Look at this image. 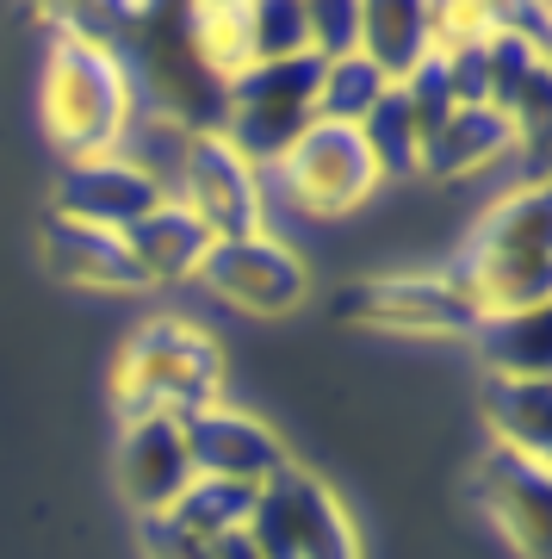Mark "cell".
<instances>
[{
    "instance_id": "6da1fadb",
    "label": "cell",
    "mask_w": 552,
    "mask_h": 559,
    "mask_svg": "<svg viewBox=\"0 0 552 559\" xmlns=\"http://www.w3.org/2000/svg\"><path fill=\"white\" fill-rule=\"evenodd\" d=\"M478 305V318L552 305V200L540 180L515 187L478 218L466 255L447 267Z\"/></svg>"
},
{
    "instance_id": "7a4b0ae2",
    "label": "cell",
    "mask_w": 552,
    "mask_h": 559,
    "mask_svg": "<svg viewBox=\"0 0 552 559\" xmlns=\"http://www.w3.org/2000/svg\"><path fill=\"white\" fill-rule=\"evenodd\" d=\"M137 106V81H131L119 50L62 32L50 50V69H44V124H50L62 156H112Z\"/></svg>"
},
{
    "instance_id": "3957f363",
    "label": "cell",
    "mask_w": 552,
    "mask_h": 559,
    "mask_svg": "<svg viewBox=\"0 0 552 559\" xmlns=\"http://www.w3.org/2000/svg\"><path fill=\"white\" fill-rule=\"evenodd\" d=\"M224 392L217 342L187 318H149L119 355V411L124 417H193Z\"/></svg>"
},
{
    "instance_id": "277c9868",
    "label": "cell",
    "mask_w": 552,
    "mask_h": 559,
    "mask_svg": "<svg viewBox=\"0 0 552 559\" xmlns=\"http://www.w3.org/2000/svg\"><path fill=\"white\" fill-rule=\"evenodd\" d=\"M316 81H323L316 57H292V62H267V69L230 75L224 81L217 138L230 143L249 168L274 175V162L316 124Z\"/></svg>"
},
{
    "instance_id": "5b68a950",
    "label": "cell",
    "mask_w": 552,
    "mask_h": 559,
    "mask_svg": "<svg viewBox=\"0 0 552 559\" xmlns=\"http://www.w3.org/2000/svg\"><path fill=\"white\" fill-rule=\"evenodd\" d=\"M199 286H205L217 305L242 311V318H286V311H298L304 293H311V267L298 261L292 242H279L274 230L261 224L249 237L212 242V255L199 267Z\"/></svg>"
},
{
    "instance_id": "8992f818",
    "label": "cell",
    "mask_w": 552,
    "mask_h": 559,
    "mask_svg": "<svg viewBox=\"0 0 552 559\" xmlns=\"http://www.w3.org/2000/svg\"><path fill=\"white\" fill-rule=\"evenodd\" d=\"M274 180L292 193L298 212H311V218H341V212H355V205L373 200V187H379L360 138L341 131V124H311L274 162Z\"/></svg>"
},
{
    "instance_id": "52a82bcc",
    "label": "cell",
    "mask_w": 552,
    "mask_h": 559,
    "mask_svg": "<svg viewBox=\"0 0 552 559\" xmlns=\"http://www.w3.org/2000/svg\"><path fill=\"white\" fill-rule=\"evenodd\" d=\"M175 205H187V212L212 230V242L249 237V230H261V218H267V175L249 168L217 131H199L193 156L180 168Z\"/></svg>"
},
{
    "instance_id": "ba28073f",
    "label": "cell",
    "mask_w": 552,
    "mask_h": 559,
    "mask_svg": "<svg viewBox=\"0 0 552 559\" xmlns=\"http://www.w3.org/2000/svg\"><path fill=\"white\" fill-rule=\"evenodd\" d=\"M180 436H187V454H193V473L199 479H224V485H274L292 454H286V441L267 429L261 417L237 411V404H205L193 417H180Z\"/></svg>"
},
{
    "instance_id": "9c48e42d",
    "label": "cell",
    "mask_w": 552,
    "mask_h": 559,
    "mask_svg": "<svg viewBox=\"0 0 552 559\" xmlns=\"http://www.w3.org/2000/svg\"><path fill=\"white\" fill-rule=\"evenodd\" d=\"M472 498L521 559L552 554V466L547 460L484 448V460L472 466Z\"/></svg>"
},
{
    "instance_id": "30bf717a",
    "label": "cell",
    "mask_w": 552,
    "mask_h": 559,
    "mask_svg": "<svg viewBox=\"0 0 552 559\" xmlns=\"http://www.w3.org/2000/svg\"><path fill=\"white\" fill-rule=\"evenodd\" d=\"M348 318L373 323L385 336H472L478 305L454 274H392L367 280L348 299Z\"/></svg>"
},
{
    "instance_id": "8fae6325",
    "label": "cell",
    "mask_w": 552,
    "mask_h": 559,
    "mask_svg": "<svg viewBox=\"0 0 552 559\" xmlns=\"http://www.w3.org/2000/svg\"><path fill=\"white\" fill-rule=\"evenodd\" d=\"M193 454L180 436V417H124L119 436V485L137 516H168L187 485H193Z\"/></svg>"
},
{
    "instance_id": "7c38bea8",
    "label": "cell",
    "mask_w": 552,
    "mask_h": 559,
    "mask_svg": "<svg viewBox=\"0 0 552 559\" xmlns=\"http://www.w3.org/2000/svg\"><path fill=\"white\" fill-rule=\"evenodd\" d=\"M161 205V193L137 168H124L119 156H81L62 168V187H57V218L69 224H87V230H112L124 237L137 218H149Z\"/></svg>"
},
{
    "instance_id": "4fadbf2b",
    "label": "cell",
    "mask_w": 552,
    "mask_h": 559,
    "mask_svg": "<svg viewBox=\"0 0 552 559\" xmlns=\"http://www.w3.org/2000/svg\"><path fill=\"white\" fill-rule=\"evenodd\" d=\"M44 267L62 286H87V293H143V274H137V261H131V249H124V237L69 224L57 212L44 224Z\"/></svg>"
},
{
    "instance_id": "5bb4252c",
    "label": "cell",
    "mask_w": 552,
    "mask_h": 559,
    "mask_svg": "<svg viewBox=\"0 0 552 559\" xmlns=\"http://www.w3.org/2000/svg\"><path fill=\"white\" fill-rule=\"evenodd\" d=\"M124 249L137 261L143 286H187V280H199V267L212 255V230L187 205L161 200L149 218H137L124 230Z\"/></svg>"
},
{
    "instance_id": "9a60e30c",
    "label": "cell",
    "mask_w": 552,
    "mask_h": 559,
    "mask_svg": "<svg viewBox=\"0 0 552 559\" xmlns=\"http://www.w3.org/2000/svg\"><path fill=\"white\" fill-rule=\"evenodd\" d=\"M434 44H441V13L422 0H367L360 7V57L392 87L434 57Z\"/></svg>"
},
{
    "instance_id": "2e32d148",
    "label": "cell",
    "mask_w": 552,
    "mask_h": 559,
    "mask_svg": "<svg viewBox=\"0 0 552 559\" xmlns=\"http://www.w3.org/2000/svg\"><path fill=\"white\" fill-rule=\"evenodd\" d=\"M515 124L491 106H459L454 119L441 124L429 143H422V175L429 180H466V175H484L515 150Z\"/></svg>"
},
{
    "instance_id": "e0dca14e",
    "label": "cell",
    "mask_w": 552,
    "mask_h": 559,
    "mask_svg": "<svg viewBox=\"0 0 552 559\" xmlns=\"http://www.w3.org/2000/svg\"><path fill=\"white\" fill-rule=\"evenodd\" d=\"M491 448L552 466V380H484L478 392Z\"/></svg>"
},
{
    "instance_id": "ac0fdd59",
    "label": "cell",
    "mask_w": 552,
    "mask_h": 559,
    "mask_svg": "<svg viewBox=\"0 0 552 559\" xmlns=\"http://www.w3.org/2000/svg\"><path fill=\"white\" fill-rule=\"evenodd\" d=\"M472 342L491 380H552V305L478 318Z\"/></svg>"
},
{
    "instance_id": "d6986e66",
    "label": "cell",
    "mask_w": 552,
    "mask_h": 559,
    "mask_svg": "<svg viewBox=\"0 0 552 559\" xmlns=\"http://www.w3.org/2000/svg\"><path fill=\"white\" fill-rule=\"evenodd\" d=\"M193 138H199L193 124L168 119V112H156V106H137L112 156H119L124 168H137V175L149 180V187H156L161 200H175L180 168H187V156H193Z\"/></svg>"
},
{
    "instance_id": "ffe728a7",
    "label": "cell",
    "mask_w": 552,
    "mask_h": 559,
    "mask_svg": "<svg viewBox=\"0 0 552 559\" xmlns=\"http://www.w3.org/2000/svg\"><path fill=\"white\" fill-rule=\"evenodd\" d=\"M237 25V57L242 69H267V62L311 57L304 38V0H261V7H230Z\"/></svg>"
},
{
    "instance_id": "44dd1931",
    "label": "cell",
    "mask_w": 552,
    "mask_h": 559,
    "mask_svg": "<svg viewBox=\"0 0 552 559\" xmlns=\"http://www.w3.org/2000/svg\"><path fill=\"white\" fill-rule=\"evenodd\" d=\"M355 138H360V150H367V162H373L379 187H385V180L422 175V138H416V124H410V112H404V100H397V87L355 124Z\"/></svg>"
},
{
    "instance_id": "7402d4cb",
    "label": "cell",
    "mask_w": 552,
    "mask_h": 559,
    "mask_svg": "<svg viewBox=\"0 0 552 559\" xmlns=\"http://www.w3.org/2000/svg\"><path fill=\"white\" fill-rule=\"evenodd\" d=\"M385 94H392V81L379 75L360 50L355 57L323 62V81H316V124H341V131H355Z\"/></svg>"
},
{
    "instance_id": "603a6c76",
    "label": "cell",
    "mask_w": 552,
    "mask_h": 559,
    "mask_svg": "<svg viewBox=\"0 0 552 559\" xmlns=\"http://www.w3.org/2000/svg\"><path fill=\"white\" fill-rule=\"evenodd\" d=\"M249 510H255V491H249V485L193 479L187 485V498H180L168 516H175L180 528H193L199 540H224V535H237L242 522H249Z\"/></svg>"
},
{
    "instance_id": "cb8c5ba5",
    "label": "cell",
    "mask_w": 552,
    "mask_h": 559,
    "mask_svg": "<svg viewBox=\"0 0 552 559\" xmlns=\"http://www.w3.org/2000/svg\"><path fill=\"white\" fill-rule=\"evenodd\" d=\"M397 100H404V112H410V124H416V138H422V143H429L434 131L459 112L454 87H447V75H441V62H434V57L397 81Z\"/></svg>"
},
{
    "instance_id": "d4e9b609",
    "label": "cell",
    "mask_w": 552,
    "mask_h": 559,
    "mask_svg": "<svg viewBox=\"0 0 552 559\" xmlns=\"http://www.w3.org/2000/svg\"><path fill=\"white\" fill-rule=\"evenodd\" d=\"M304 38L316 62H336L360 50V0H311L304 7Z\"/></svg>"
},
{
    "instance_id": "484cf974",
    "label": "cell",
    "mask_w": 552,
    "mask_h": 559,
    "mask_svg": "<svg viewBox=\"0 0 552 559\" xmlns=\"http://www.w3.org/2000/svg\"><path fill=\"white\" fill-rule=\"evenodd\" d=\"M137 535H143V559H217V540H199L175 516H137Z\"/></svg>"
},
{
    "instance_id": "4316f807",
    "label": "cell",
    "mask_w": 552,
    "mask_h": 559,
    "mask_svg": "<svg viewBox=\"0 0 552 559\" xmlns=\"http://www.w3.org/2000/svg\"><path fill=\"white\" fill-rule=\"evenodd\" d=\"M217 559H255V547H249V535L237 528V535H224V540H217Z\"/></svg>"
}]
</instances>
